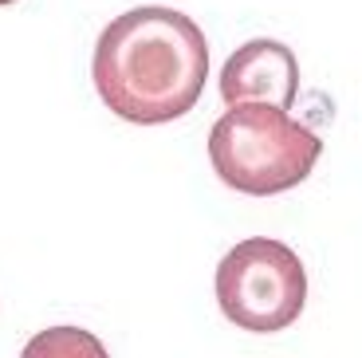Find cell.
<instances>
[{
	"mask_svg": "<svg viewBox=\"0 0 362 358\" xmlns=\"http://www.w3.org/2000/svg\"><path fill=\"white\" fill-rule=\"evenodd\" d=\"M90 79L118 118L165 126L197 107L209 79V40L185 12L142 4L99 32Z\"/></svg>",
	"mask_w": 362,
	"mask_h": 358,
	"instance_id": "1",
	"label": "cell"
},
{
	"mask_svg": "<svg viewBox=\"0 0 362 358\" xmlns=\"http://www.w3.org/2000/svg\"><path fill=\"white\" fill-rule=\"evenodd\" d=\"M323 138L272 103H236L209 130V161L217 178L248 197H276L303 185Z\"/></svg>",
	"mask_w": 362,
	"mask_h": 358,
	"instance_id": "2",
	"label": "cell"
},
{
	"mask_svg": "<svg viewBox=\"0 0 362 358\" xmlns=\"http://www.w3.org/2000/svg\"><path fill=\"white\" fill-rule=\"evenodd\" d=\"M217 304L245 331H284L303 315L308 272L284 241L248 236L217 264Z\"/></svg>",
	"mask_w": 362,
	"mask_h": 358,
	"instance_id": "3",
	"label": "cell"
},
{
	"mask_svg": "<svg viewBox=\"0 0 362 358\" xmlns=\"http://www.w3.org/2000/svg\"><path fill=\"white\" fill-rule=\"evenodd\" d=\"M299 95V59L280 40H248L221 67V99L236 103H272L291 110Z\"/></svg>",
	"mask_w": 362,
	"mask_h": 358,
	"instance_id": "4",
	"label": "cell"
},
{
	"mask_svg": "<svg viewBox=\"0 0 362 358\" xmlns=\"http://www.w3.org/2000/svg\"><path fill=\"white\" fill-rule=\"evenodd\" d=\"M20 358H110L99 335L83 331V327H47L32 335Z\"/></svg>",
	"mask_w": 362,
	"mask_h": 358,
	"instance_id": "5",
	"label": "cell"
},
{
	"mask_svg": "<svg viewBox=\"0 0 362 358\" xmlns=\"http://www.w3.org/2000/svg\"><path fill=\"white\" fill-rule=\"evenodd\" d=\"M4 4H16V0H0V8H4Z\"/></svg>",
	"mask_w": 362,
	"mask_h": 358,
	"instance_id": "6",
	"label": "cell"
}]
</instances>
